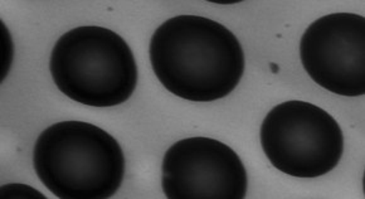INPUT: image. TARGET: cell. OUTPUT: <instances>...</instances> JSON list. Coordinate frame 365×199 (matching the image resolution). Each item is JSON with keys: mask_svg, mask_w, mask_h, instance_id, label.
I'll list each match as a JSON object with an SVG mask.
<instances>
[{"mask_svg": "<svg viewBox=\"0 0 365 199\" xmlns=\"http://www.w3.org/2000/svg\"><path fill=\"white\" fill-rule=\"evenodd\" d=\"M1 197L3 198H42L46 199V195L39 193L37 189L28 187L24 184H6L1 187Z\"/></svg>", "mask_w": 365, "mask_h": 199, "instance_id": "obj_7", "label": "cell"}, {"mask_svg": "<svg viewBox=\"0 0 365 199\" xmlns=\"http://www.w3.org/2000/svg\"><path fill=\"white\" fill-rule=\"evenodd\" d=\"M1 42H3V65H1V81H4L11 62H13V42H11V33L6 27V24L1 22Z\"/></svg>", "mask_w": 365, "mask_h": 199, "instance_id": "obj_8", "label": "cell"}, {"mask_svg": "<svg viewBox=\"0 0 365 199\" xmlns=\"http://www.w3.org/2000/svg\"><path fill=\"white\" fill-rule=\"evenodd\" d=\"M49 70L63 95L98 108L126 103L139 76L133 49L124 38L97 26L73 28L59 38Z\"/></svg>", "mask_w": 365, "mask_h": 199, "instance_id": "obj_3", "label": "cell"}, {"mask_svg": "<svg viewBox=\"0 0 365 199\" xmlns=\"http://www.w3.org/2000/svg\"><path fill=\"white\" fill-rule=\"evenodd\" d=\"M307 75L339 96L365 93V18L354 13L322 16L307 28L300 42Z\"/></svg>", "mask_w": 365, "mask_h": 199, "instance_id": "obj_6", "label": "cell"}, {"mask_svg": "<svg viewBox=\"0 0 365 199\" xmlns=\"http://www.w3.org/2000/svg\"><path fill=\"white\" fill-rule=\"evenodd\" d=\"M33 165L44 187L58 198L106 199L123 184L125 155L108 131L67 120L38 136Z\"/></svg>", "mask_w": 365, "mask_h": 199, "instance_id": "obj_2", "label": "cell"}, {"mask_svg": "<svg viewBox=\"0 0 365 199\" xmlns=\"http://www.w3.org/2000/svg\"><path fill=\"white\" fill-rule=\"evenodd\" d=\"M149 53L161 85L194 103L225 98L245 73L240 41L223 24L205 16L168 19L153 34Z\"/></svg>", "mask_w": 365, "mask_h": 199, "instance_id": "obj_1", "label": "cell"}, {"mask_svg": "<svg viewBox=\"0 0 365 199\" xmlns=\"http://www.w3.org/2000/svg\"><path fill=\"white\" fill-rule=\"evenodd\" d=\"M261 146L279 172L301 179L334 170L344 153L338 121L314 103L291 100L269 111L261 125Z\"/></svg>", "mask_w": 365, "mask_h": 199, "instance_id": "obj_4", "label": "cell"}, {"mask_svg": "<svg viewBox=\"0 0 365 199\" xmlns=\"http://www.w3.org/2000/svg\"><path fill=\"white\" fill-rule=\"evenodd\" d=\"M161 185L169 199H242L248 177L232 148L210 138L173 144L163 159Z\"/></svg>", "mask_w": 365, "mask_h": 199, "instance_id": "obj_5", "label": "cell"}]
</instances>
